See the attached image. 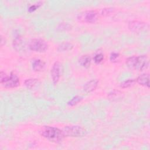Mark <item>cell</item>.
Segmentation results:
<instances>
[{"label": "cell", "mask_w": 150, "mask_h": 150, "mask_svg": "<svg viewBox=\"0 0 150 150\" xmlns=\"http://www.w3.org/2000/svg\"><path fill=\"white\" fill-rule=\"evenodd\" d=\"M39 133L46 139L56 143L60 142L64 137L62 130L50 126H43L40 129Z\"/></svg>", "instance_id": "cell-1"}, {"label": "cell", "mask_w": 150, "mask_h": 150, "mask_svg": "<svg viewBox=\"0 0 150 150\" xmlns=\"http://www.w3.org/2000/svg\"><path fill=\"white\" fill-rule=\"evenodd\" d=\"M64 137H81L86 134V131L79 125H69L64 127L62 129Z\"/></svg>", "instance_id": "cell-2"}, {"label": "cell", "mask_w": 150, "mask_h": 150, "mask_svg": "<svg viewBox=\"0 0 150 150\" xmlns=\"http://www.w3.org/2000/svg\"><path fill=\"white\" fill-rule=\"evenodd\" d=\"M98 18V13L95 11H86L80 13L77 15V19L80 22L92 23L96 22Z\"/></svg>", "instance_id": "cell-3"}, {"label": "cell", "mask_w": 150, "mask_h": 150, "mask_svg": "<svg viewBox=\"0 0 150 150\" xmlns=\"http://www.w3.org/2000/svg\"><path fill=\"white\" fill-rule=\"evenodd\" d=\"M47 43L42 39H33L29 44V49L36 52H44L47 49Z\"/></svg>", "instance_id": "cell-4"}, {"label": "cell", "mask_w": 150, "mask_h": 150, "mask_svg": "<svg viewBox=\"0 0 150 150\" xmlns=\"http://www.w3.org/2000/svg\"><path fill=\"white\" fill-rule=\"evenodd\" d=\"M1 84L6 88H14L19 85V78L13 73H11L9 76H7Z\"/></svg>", "instance_id": "cell-5"}, {"label": "cell", "mask_w": 150, "mask_h": 150, "mask_svg": "<svg viewBox=\"0 0 150 150\" xmlns=\"http://www.w3.org/2000/svg\"><path fill=\"white\" fill-rule=\"evenodd\" d=\"M148 66L149 61L146 56L141 55L136 56L134 69H136L139 71H143L146 69Z\"/></svg>", "instance_id": "cell-6"}, {"label": "cell", "mask_w": 150, "mask_h": 150, "mask_svg": "<svg viewBox=\"0 0 150 150\" xmlns=\"http://www.w3.org/2000/svg\"><path fill=\"white\" fill-rule=\"evenodd\" d=\"M60 71H61V64L59 62H56L52 66L51 69V77L52 79L53 83L55 85L56 84L60 77Z\"/></svg>", "instance_id": "cell-7"}, {"label": "cell", "mask_w": 150, "mask_h": 150, "mask_svg": "<svg viewBox=\"0 0 150 150\" xmlns=\"http://www.w3.org/2000/svg\"><path fill=\"white\" fill-rule=\"evenodd\" d=\"M146 25L144 22L138 21H130L128 25L129 29L134 32H139L144 30L146 28Z\"/></svg>", "instance_id": "cell-8"}, {"label": "cell", "mask_w": 150, "mask_h": 150, "mask_svg": "<svg viewBox=\"0 0 150 150\" xmlns=\"http://www.w3.org/2000/svg\"><path fill=\"white\" fill-rule=\"evenodd\" d=\"M98 81L96 79H93L87 82L83 87L84 91L86 93H90L94 91L97 87Z\"/></svg>", "instance_id": "cell-9"}, {"label": "cell", "mask_w": 150, "mask_h": 150, "mask_svg": "<svg viewBox=\"0 0 150 150\" xmlns=\"http://www.w3.org/2000/svg\"><path fill=\"white\" fill-rule=\"evenodd\" d=\"M135 81L141 86L147 87L148 88L149 87V76L148 74L144 73L139 75Z\"/></svg>", "instance_id": "cell-10"}, {"label": "cell", "mask_w": 150, "mask_h": 150, "mask_svg": "<svg viewBox=\"0 0 150 150\" xmlns=\"http://www.w3.org/2000/svg\"><path fill=\"white\" fill-rule=\"evenodd\" d=\"M79 63L81 66L85 68H88L91 63V58L88 55H83L80 57Z\"/></svg>", "instance_id": "cell-11"}, {"label": "cell", "mask_w": 150, "mask_h": 150, "mask_svg": "<svg viewBox=\"0 0 150 150\" xmlns=\"http://www.w3.org/2000/svg\"><path fill=\"white\" fill-rule=\"evenodd\" d=\"M45 65V63L43 61L40 59H36L32 63V69L35 71H39L44 68Z\"/></svg>", "instance_id": "cell-12"}, {"label": "cell", "mask_w": 150, "mask_h": 150, "mask_svg": "<svg viewBox=\"0 0 150 150\" xmlns=\"http://www.w3.org/2000/svg\"><path fill=\"white\" fill-rule=\"evenodd\" d=\"M73 47V45L70 42H63L60 45H59L57 47V51L59 52H64L71 50Z\"/></svg>", "instance_id": "cell-13"}, {"label": "cell", "mask_w": 150, "mask_h": 150, "mask_svg": "<svg viewBox=\"0 0 150 150\" xmlns=\"http://www.w3.org/2000/svg\"><path fill=\"white\" fill-rule=\"evenodd\" d=\"M38 82V79H26L25 82V86L29 89H32Z\"/></svg>", "instance_id": "cell-14"}, {"label": "cell", "mask_w": 150, "mask_h": 150, "mask_svg": "<svg viewBox=\"0 0 150 150\" xmlns=\"http://www.w3.org/2000/svg\"><path fill=\"white\" fill-rule=\"evenodd\" d=\"M122 94V93L118 90H113L108 93V97L109 99L112 100H117V98H120Z\"/></svg>", "instance_id": "cell-15"}, {"label": "cell", "mask_w": 150, "mask_h": 150, "mask_svg": "<svg viewBox=\"0 0 150 150\" xmlns=\"http://www.w3.org/2000/svg\"><path fill=\"white\" fill-rule=\"evenodd\" d=\"M135 82V79H129L124 80L122 83H121L120 87L121 88H128V87H129L132 86L134 84Z\"/></svg>", "instance_id": "cell-16"}, {"label": "cell", "mask_w": 150, "mask_h": 150, "mask_svg": "<svg viewBox=\"0 0 150 150\" xmlns=\"http://www.w3.org/2000/svg\"><path fill=\"white\" fill-rule=\"evenodd\" d=\"M22 43V40L20 36H16L13 42V46L16 50H19Z\"/></svg>", "instance_id": "cell-17"}, {"label": "cell", "mask_w": 150, "mask_h": 150, "mask_svg": "<svg viewBox=\"0 0 150 150\" xmlns=\"http://www.w3.org/2000/svg\"><path fill=\"white\" fill-rule=\"evenodd\" d=\"M83 99L82 97L79 96H76L74 97H73L71 100H70L68 102H67V104L70 106H73L76 105L77 104H78L79 102H80L81 101V100Z\"/></svg>", "instance_id": "cell-18"}, {"label": "cell", "mask_w": 150, "mask_h": 150, "mask_svg": "<svg viewBox=\"0 0 150 150\" xmlns=\"http://www.w3.org/2000/svg\"><path fill=\"white\" fill-rule=\"evenodd\" d=\"M135 59H136L135 56H132L127 58V59L126 60V64L129 68L134 69Z\"/></svg>", "instance_id": "cell-19"}, {"label": "cell", "mask_w": 150, "mask_h": 150, "mask_svg": "<svg viewBox=\"0 0 150 150\" xmlns=\"http://www.w3.org/2000/svg\"><path fill=\"white\" fill-rule=\"evenodd\" d=\"M71 28V26L67 23H60L57 26V29L60 30H70Z\"/></svg>", "instance_id": "cell-20"}, {"label": "cell", "mask_w": 150, "mask_h": 150, "mask_svg": "<svg viewBox=\"0 0 150 150\" xmlns=\"http://www.w3.org/2000/svg\"><path fill=\"white\" fill-rule=\"evenodd\" d=\"M104 59V55L102 53H98L94 57V61L96 63H100Z\"/></svg>", "instance_id": "cell-21"}, {"label": "cell", "mask_w": 150, "mask_h": 150, "mask_svg": "<svg viewBox=\"0 0 150 150\" xmlns=\"http://www.w3.org/2000/svg\"><path fill=\"white\" fill-rule=\"evenodd\" d=\"M114 11L112 8H105L101 10V15L103 16H107L110 15Z\"/></svg>", "instance_id": "cell-22"}, {"label": "cell", "mask_w": 150, "mask_h": 150, "mask_svg": "<svg viewBox=\"0 0 150 150\" xmlns=\"http://www.w3.org/2000/svg\"><path fill=\"white\" fill-rule=\"evenodd\" d=\"M118 57H119V54L118 53L113 52L110 55V60L111 62H115L117 60V59L118 58Z\"/></svg>", "instance_id": "cell-23"}, {"label": "cell", "mask_w": 150, "mask_h": 150, "mask_svg": "<svg viewBox=\"0 0 150 150\" xmlns=\"http://www.w3.org/2000/svg\"><path fill=\"white\" fill-rule=\"evenodd\" d=\"M40 6V4H33V5H31V6L29 8L28 11H29V12H33V11H35L37 8H38Z\"/></svg>", "instance_id": "cell-24"}]
</instances>
